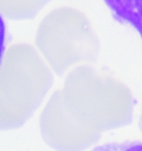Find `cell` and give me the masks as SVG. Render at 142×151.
<instances>
[{
  "mask_svg": "<svg viewBox=\"0 0 142 151\" xmlns=\"http://www.w3.org/2000/svg\"><path fill=\"white\" fill-rule=\"evenodd\" d=\"M131 91L114 77L80 66L68 73L39 118L43 141L56 151H83L101 133L127 126L133 117Z\"/></svg>",
  "mask_w": 142,
  "mask_h": 151,
  "instance_id": "1",
  "label": "cell"
},
{
  "mask_svg": "<svg viewBox=\"0 0 142 151\" xmlns=\"http://www.w3.org/2000/svg\"><path fill=\"white\" fill-rule=\"evenodd\" d=\"M51 85L50 69L37 50L28 43L11 45L0 61V130L24 126Z\"/></svg>",
  "mask_w": 142,
  "mask_h": 151,
  "instance_id": "2",
  "label": "cell"
},
{
  "mask_svg": "<svg viewBox=\"0 0 142 151\" xmlns=\"http://www.w3.org/2000/svg\"><path fill=\"white\" fill-rule=\"evenodd\" d=\"M34 46L44 63L55 73L62 76L95 61L99 39L85 14L72 7H60L40 21Z\"/></svg>",
  "mask_w": 142,
  "mask_h": 151,
  "instance_id": "3",
  "label": "cell"
},
{
  "mask_svg": "<svg viewBox=\"0 0 142 151\" xmlns=\"http://www.w3.org/2000/svg\"><path fill=\"white\" fill-rule=\"evenodd\" d=\"M114 18L131 24L142 39V0H103Z\"/></svg>",
  "mask_w": 142,
  "mask_h": 151,
  "instance_id": "4",
  "label": "cell"
},
{
  "mask_svg": "<svg viewBox=\"0 0 142 151\" xmlns=\"http://www.w3.org/2000/svg\"><path fill=\"white\" fill-rule=\"evenodd\" d=\"M49 0H0V16L11 20L31 18Z\"/></svg>",
  "mask_w": 142,
  "mask_h": 151,
  "instance_id": "5",
  "label": "cell"
},
{
  "mask_svg": "<svg viewBox=\"0 0 142 151\" xmlns=\"http://www.w3.org/2000/svg\"><path fill=\"white\" fill-rule=\"evenodd\" d=\"M92 151H142V142H112L95 148Z\"/></svg>",
  "mask_w": 142,
  "mask_h": 151,
  "instance_id": "6",
  "label": "cell"
},
{
  "mask_svg": "<svg viewBox=\"0 0 142 151\" xmlns=\"http://www.w3.org/2000/svg\"><path fill=\"white\" fill-rule=\"evenodd\" d=\"M5 42H6V26L4 19L0 16V61L5 53Z\"/></svg>",
  "mask_w": 142,
  "mask_h": 151,
  "instance_id": "7",
  "label": "cell"
},
{
  "mask_svg": "<svg viewBox=\"0 0 142 151\" xmlns=\"http://www.w3.org/2000/svg\"><path fill=\"white\" fill-rule=\"evenodd\" d=\"M139 129L142 133V108H141V112H140V117H139Z\"/></svg>",
  "mask_w": 142,
  "mask_h": 151,
  "instance_id": "8",
  "label": "cell"
}]
</instances>
